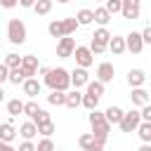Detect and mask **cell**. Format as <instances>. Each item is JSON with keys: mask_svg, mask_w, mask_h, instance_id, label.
I'll use <instances>...</instances> for the list:
<instances>
[{"mask_svg": "<svg viewBox=\"0 0 151 151\" xmlns=\"http://www.w3.org/2000/svg\"><path fill=\"white\" fill-rule=\"evenodd\" d=\"M90 83V73H87V68H83V66H78V68H73L71 71V85L78 90V87H83V85H87Z\"/></svg>", "mask_w": 151, "mask_h": 151, "instance_id": "30bf717a", "label": "cell"}, {"mask_svg": "<svg viewBox=\"0 0 151 151\" xmlns=\"http://www.w3.org/2000/svg\"><path fill=\"white\" fill-rule=\"evenodd\" d=\"M106 9H109L111 14L123 12V0H106Z\"/></svg>", "mask_w": 151, "mask_h": 151, "instance_id": "74e56055", "label": "cell"}, {"mask_svg": "<svg viewBox=\"0 0 151 151\" xmlns=\"http://www.w3.org/2000/svg\"><path fill=\"white\" fill-rule=\"evenodd\" d=\"M17 134H19V130L14 127V123H12V120H7V123H2V125H0V142H12Z\"/></svg>", "mask_w": 151, "mask_h": 151, "instance_id": "9a60e30c", "label": "cell"}, {"mask_svg": "<svg viewBox=\"0 0 151 151\" xmlns=\"http://www.w3.org/2000/svg\"><path fill=\"white\" fill-rule=\"evenodd\" d=\"M130 99H132L134 106H144V104H149V92H146L144 87H132Z\"/></svg>", "mask_w": 151, "mask_h": 151, "instance_id": "e0dca14e", "label": "cell"}, {"mask_svg": "<svg viewBox=\"0 0 151 151\" xmlns=\"http://www.w3.org/2000/svg\"><path fill=\"white\" fill-rule=\"evenodd\" d=\"M35 2H38V0H19V5H21V7H33Z\"/></svg>", "mask_w": 151, "mask_h": 151, "instance_id": "bcb514c9", "label": "cell"}, {"mask_svg": "<svg viewBox=\"0 0 151 151\" xmlns=\"http://www.w3.org/2000/svg\"><path fill=\"white\" fill-rule=\"evenodd\" d=\"M90 127H92V134L99 137V139H106L109 132H111V123H109L106 116H104L101 111H97V109L90 111Z\"/></svg>", "mask_w": 151, "mask_h": 151, "instance_id": "7a4b0ae2", "label": "cell"}, {"mask_svg": "<svg viewBox=\"0 0 151 151\" xmlns=\"http://www.w3.org/2000/svg\"><path fill=\"white\" fill-rule=\"evenodd\" d=\"M142 120H149L151 123V101L142 106Z\"/></svg>", "mask_w": 151, "mask_h": 151, "instance_id": "b9f144b4", "label": "cell"}, {"mask_svg": "<svg viewBox=\"0 0 151 151\" xmlns=\"http://www.w3.org/2000/svg\"><path fill=\"white\" fill-rule=\"evenodd\" d=\"M21 68H24L26 78H33V76L38 73V57H33V54H26V57L21 59Z\"/></svg>", "mask_w": 151, "mask_h": 151, "instance_id": "4fadbf2b", "label": "cell"}, {"mask_svg": "<svg viewBox=\"0 0 151 151\" xmlns=\"http://www.w3.org/2000/svg\"><path fill=\"white\" fill-rule=\"evenodd\" d=\"M0 151H17V149H14L9 142H0Z\"/></svg>", "mask_w": 151, "mask_h": 151, "instance_id": "f6af8a7d", "label": "cell"}, {"mask_svg": "<svg viewBox=\"0 0 151 151\" xmlns=\"http://www.w3.org/2000/svg\"><path fill=\"white\" fill-rule=\"evenodd\" d=\"M97 104H99V97H94V94H90V92H85V94H83V106H85L87 111L97 109Z\"/></svg>", "mask_w": 151, "mask_h": 151, "instance_id": "4dcf8cb0", "label": "cell"}, {"mask_svg": "<svg viewBox=\"0 0 151 151\" xmlns=\"http://www.w3.org/2000/svg\"><path fill=\"white\" fill-rule=\"evenodd\" d=\"M87 92L101 99V94H104V83H101V80H92V83H87Z\"/></svg>", "mask_w": 151, "mask_h": 151, "instance_id": "f1b7e54d", "label": "cell"}, {"mask_svg": "<svg viewBox=\"0 0 151 151\" xmlns=\"http://www.w3.org/2000/svg\"><path fill=\"white\" fill-rule=\"evenodd\" d=\"M0 101H5V90H2V85H0Z\"/></svg>", "mask_w": 151, "mask_h": 151, "instance_id": "c3c4849f", "label": "cell"}, {"mask_svg": "<svg viewBox=\"0 0 151 151\" xmlns=\"http://www.w3.org/2000/svg\"><path fill=\"white\" fill-rule=\"evenodd\" d=\"M47 33H50L52 38H64V24H61V19H57V21H50V26H47Z\"/></svg>", "mask_w": 151, "mask_h": 151, "instance_id": "d4e9b609", "label": "cell"}, {"mask_svg": "<svg viewBox=\"0 0 151 151\" xmlns=\"http://www.w3.org/2000/svg\"><path fill=\"white\" fill-rule=\"evenodd\" d=\"M7 38L12 45H24L26 42V24L21 19H9L7 24Z\"/></svg>", "mask_w": 151, "mask_h": 151, "instance_id": "3957f363", "label": "cell"}, {"mask_svg": "<svg viewBox=\"0 0 151 151\" xmlns=\"http://www.w3.org/2000/svg\"><path fill=\"white\" fill-rule=\"evenodd\" d=\"M139 9H142V5H139V0H123V19H137L139 17Z\"/></svg>", "mask_w": 151, "mask_h": 151, "instance_id": "8fae6325", "label": "cell"}, {"mask_svg": "<svg viewBox=\"0 0 151 151\" xmlns=\"http://www.w3.org/2000/svg\"><path fill=\"white\" fill-rule=\"evenodd\" d=\"M47 120H52V118H50V113H47L45 109H40V111L33 116V123H35V125H40V123H47Z\"/></svg>", "mask_w": 151, "mask_h": 151, "instance_id": "f35d334b", "label": "cell"}, {"mask_svg": "<svg viewBox=\"0 0 151 151\" xmlns=\"http://www.w3.org/2000/svg\"><path fill=\"white\" fill-rule=\"evenodd\" d=\"M45 85L50 90H61V92H68L71 87V73L66 68H50V73L45 76Z\"/></svg>", "mask_w": 151, "mask_h": 151, "instance_id": "6da1fadb", "label": "cell"}, {"mask_svg": "<svg viewBox=\"0 0 151 151\" xmlns=\"http://www.w3.org/2000/svg\"><path fill=\"white\" fill-rule=\"evenodd\" d=\"M7 113H9V116H19V113H24V101H19V99H9V101H7Z\"/></svg>", "mask_w": 151, "mask_h": 151, "instance_id": "83f0119b", "label": "cell"}, {"mask_svg": "<svg viewBox=\"0 0 151 151\" xmlns=\"http://www.w3.org/2000/svg\"><path fill=\"white\" fill-rule=\"evenodd\" d=\"M94 21H97L99 26H106V24L111 21V12H109L106 7H97V9H94Z\"/></svg>", "mask_w": 151, "mask_h": 151, "instance_id": "44dd1931", "label": "cell"}, {"mask_svg": "<svg viewBox=\"0 0 151 151\" xmlns=\"http://www.w3.org/2000/svg\"><path fill=\"white\" fill-rule=\"evenodd\" d=\"M47 101L54 106H66V92L61 90H52V94H47Z\"/></svg>", "mask_w": 151, "mask_h": 151, "instance_id": "7402d4cb", "label": "cell"}, {"mask_svg": "<svg viewBox=\"0 0 151 151\" xmlns=\"http://www.w3.org/2000/svg\"><path fill=\"white\" fill-rule=\"evenodd\" d=\"M38 111H40V106H38L35 101H26V104H24V113H26L31 120H33V116H35Z\"/></svg>", "mask_w": 151, "mask_h": 151, "instance_id": "8d00e7d4", "label": "cell"}, {"mask_svg": "<svg viewBox=\"0 0 151 151\" xmlns=\"http://www.w3.org/2000/svg\"><path fill=\"white\" fill-rule=\"evenodd\" d=\"M137 151H151V142H144V144H142Z\"/></svg>", "mask_w": 151, "mask_h": 151, "instance_id": "7dc6e473", "label": "cell"}, {"mask_svg": "<svg viewBox=\"0 0 151 151\" xmlns=\"http://www.w3.org/2000/svg\"><path fill=\"white\" fill-rule=\"evenodd\" d=\"M149 101H151V97H149Z\"/></svg>", "mask_w": 151, "mask_h": 151, "instance_id": "f5cc1de1", "label": "cell"}, {"mask_svg": "<svg viewBox=\"0 0 151 151\" xmlns=\"http://www.w3.org/2000/svg\"><path fill=\"white\" fill-rule=\"evenodd\" d=\"M61 24H64V35H73V33H76V28L80 26L76 17H66V19H61Z\"/></svg>", "mask_w": 151, "mask_h": 151, "instance_id": "cb8c5ba5", "label": "cell"}, {"mask_svg": "<svg viewBox=\"0 0 151 151\" xmlns=\"http://www.w3.org/2000/svg\"><path fill=\"white\" fill-rule=\"evenodd\" d=\"M94 2H106V0H94Z\"/></svg>", "mask_w": 151, "mask_h": 151, "instance_id": "f907efd6", "label": "cell"}, {"mask_svg": "<svg viewBox=\"0 0 151 151\" xmlns=\"http://www.w3.org/2000/svg\"><path fill=\"white\" fill-rule=\"evenodd\" d=\"M125 45H127V50H130L132 54H139V52L144 50V38H142V33L130 31V33L125 35Z\"/></svg>", "mask_w": 151, "mask_h": 151, "instance_id": "52a82bcc", "label": "cell"}, {"mask_svg": "<svg viewBox=\"0 0 151 151\" xmlns=\"http://www.w3.org/2000/svg\"><path fill=\"white\" fill-rule=\"evenodd\" d=\"M24 80H26V73H24V68H21V66L9 68V83H12V85H21Z\"/></svg>", "mask_w": 151, "mask_h": 151, "instance_id": "484cf974", "label": "cell"}, {"mask_svg": "<svg viewBox=\"0 0 151 151\" xmlns=\"http://www.w3.org/2000/svg\"><path fill=\"white\" fill-rule=\"evenodd\" d=\"M78 144H80L83 151H104L106 139H99V137H94L92 132H83V134L78 137Z\"/></svg>", "mask_w": 151, "mask_h": 151, "instance_id": "277c9868", "label": "cell"}, {"mask_svg": "<svg viewBox=\"0 0 151 151\" xmlns=\"http://www.w3.org/2000/svg\"><path fill=\"white\" fill-rule=\"evenodd\" d=\"M5 80H9V66H7V64H0V85H2Z\"/></svg>", "mask_w": 151, "mask_h": 151, "instance_id": "60d3db41", "label": "cell"}, {"mask_svg": "<svg viewBox=\"0 0 151 151\" xmlns=\"http://www.w3.org/2000/svg\"><path fill=\"white\" fill-rule=\"evenodd\" d=\"M137 134H139L142 142H151V123L149 120H142L139 127H137Z\"/></svg>", "mask_w": 151, "mask_h": 151, "instance_id": "4316f807", "label": "cell"}, {"mask_svg": "<svg viewBox=\"0 0 151 151\" xmlns=\"http://www.w3.org/2000/svg\"><path fill=\"white\" fill-rule=\"evenodd\" d=\"M66 106L68 109H78V106H83V94L73 87L71 92H66Z\"/></svg>", "mask_w": 151, "mask_h": 151, "instance_id": "ffe728a7", "label": "cell"}, {"mask_svg": "<svg viewBox=\"0 0 151 151\" xmlns=\"http://www.w3.org/2000/svg\"><path fill=\"white\" fill-rule=\"evenodd\" d=\"M113 76H116V68H113V64H109V61H101V64L97 66V80H101L104 85H106V83H111V80H113Z\"/></svg>", "mask_w": 151, "mask_h": 151, "instance_id": "9c48e42d", "label": "cell"}, {"mask_svg": "<svg viewBox=\"0 0 151 151\" xmlns=\"http://www.w3.org/2000/svg\"><path fill=\"white\" fill-rule=\"evenodd\" d=\"M57 151H64V149H57Z\"/></svg>", "mask_w": 151, "mask_h": 151, "instance_id": "816d5d0a", "label": "cell"}, {"mask_svg": "<svg viewBox=\"0 0 151 151\" xmlns=\"http://www.w3.org/2000/svg\"><path fill=\"white\" fill-rule=\"evenodd\" d=\"M127 83H130V87H142L146 83V73L142 68H130L127 71Z\"/></svg>", "mask_w": 151, "mask_h": 151, "instance_id": "5bb4252c", "label": "cell"}, {"mask_svg": "<svg viewBox=\"0 0 151 151\" xmlns=\"http://www.w3.org/2000/svg\"><path fill=\"white\" fill-rule=\"evenodd\" d=\"M35 151H57V149H54V144H52V139H50V137H42V139L38 142Z\"/></svg>", "mask_w": 151, "mask_h": 151, "instance_id": "e575fe53", "label": "cell"}, {"mask_svg": "<svg viewBox=\"0 0 151 151\" xmlns=\"http://www.w3.org/2000/svg\"><path fill=\"white\" fill-rule=\"evenodd\" d=\"M76 40L71 38V35H64V38H59V42H57V57H61V59H66V57H73V52H76Z\"/></svg>", "mask_w": 151, "mask_h": 151, "instance_id": "8992f818", "label": "cell"}, {"mask_svg": "<svg viewBox=\"0 0 151 151\" xmlns=\"http://www.w3.org/2000/svg\"><path fill=\"white\" fill-rule=\"evenodd\" d=\"M142 38H144V45H146V42L151 45V26H146V28L142 31Z\"/></svg>", "mask_w": 151, "mask_h": 151, "instance_id": "ee69618b", "label": "cell"}, {"mask_svg": "<svg viewBox=\"0 0 151 151\" xmlns=\"http://www.w3.org/2000/svg\"><path fill=\"white\" fill-rule=\"evenodd\" d=\"M57 2H61V5H66V2H71V0H57Z\"/></svg>", "mask_w": 151, "mask_h": 151, "instance_id": "681fc988", "label": "cell"}, {"mask_svg": "<svg viewBox=\"0 0 151 151\" xmlns=\"http://www.w3.org/2000/svg\"><path fill=\"white\" fill-rule=\"evenodd\" d=\"M94 40H99V42H106L109 45V40H111V33L106 31V26H101V28H97L94 31V35H92Z\"/></svg>", "mask_w": 151, "mask_h": 151, "instance_id": "1f68e13d", "label": "cell"}, {"mask_svg": "<svg viewBox=\"0 0 151 151\" xmlns=\"http://www.w3.org/2000/svg\"><path fill=\"white\" fill-rule=\"evenodd\" d=\"M21 59H24V57H19V54H14V52H9V54L5 57V64H7L9 68H17V66H21Z\"/></svg>", "mask_w": 151, "mask_h": 151, "instance_id": "836d02e7", "label": "cell"}, {"mask_svg": "<svg viewBox=\"0 0 151 151\" xmlns=\"http://www.w3.org/2000/svg\"><path fill=\"white\" fill-rule=\"evenodd\" d=\"M21 90H24V94L26 97H35V94H40V90H42V83L40 80H35V78H26L24 83H21Z\"/></svg>", "mask_w": 151, "mask_h": 151, "instance_id": "7c38bea8", "label": "cell"}, {"mask_svg": "<svg viewBox=\"0 0 151 151\" xmlns=\"http://www.w3.org/2000/svg\"><path fill=\"white\" fill-rule=\"evenodd\" d=\"M17 151H35V144L31 142V139H24L21 144H19V149Z\"/></svg>", "mask_w": 151, "mask_h": 151, "instance_id": "ab89813d", "label": "cell"}, {"mask_svg": "<svg viewBox=\"0 0 151 151\" xmlns=\"http://www.w3.org/2000/svg\"><path fill=\"white\" fill-rule=\"evenodd\" d=\"M109 50H111L113 54H123V52L127 50L125 38H120V35H111V40H109Z\"/></svg>", "mask_w": 151, "mask_h": 151, "instance_id": "ac0fdd59", "label": "cell"}, {"mask_svg": "<svg viewBox=\"0 0 151 151\" xmlns=\"http://www.w3.org/2000/svg\"><path fill=\"white\" fill-rule=\"evenodd\" d=\"M19 134H21L24 139H33V137L38 134V125H35L33 120H26V123H21V127H19Z\"/></svg>", "mask_w": 151, "mask_h": 151, "instance_id": "d6986e66", "label": "cell"}, {"mask_svg": "<svg viewBox=\"0 0 151 151\" xmlns=\"http://www.w3.org/2000/svg\"><path fill=\"white\" fill-rule=\"evenodd\" d=\"M52 132H54V123H52V120L38 125V134H42V137H52Z\"/></svg>", "mask_w": 151, "mask_h": 151, "instance_id": "d6a6232c", "label": "cell"}, {"mask_svg": "<svg viewBox=\"0 0 151 151\" xmlns=\"http://www.w3.org/2000/svg\"><path fill=\"white\" fill-rule=\"evenodd\" d=\"M139 123H142V111H127L125 116H123V120H120V130L123 132H137V127H139Z\"/></svg>", "mask_w": 151, "mask_h": 151, "instance_id": "5b68a950", "label": "cell"}, {"mask_svg": "<svg viewBox=\"0 0 151 151\" xmlns=\"http://www.w3.org/2000/svg\"><path fill=\"white\" fill-rule=\"evenodd\" d=\"M104 116H106V120H109L111 125H120V120H123L125 111H123L120 106H109V109L104 111Z\"/></svg>", "mask_w": 151, "mask_h": 151, "instance_id": "2e32d148", "label": "cell"}, {"mask_svg": "<svg viewBox=\"0 0 151 151\" xmlns=\"http://www.w3.org/2000/svg\"><path fill=\"white\" fill-rule=\"evenodd\" d=\"M17 5H19V0H0V7H5V9H12Z\"/></svg>", "mask_w": 151, "mask_h": 151, "instance_id": "7bdbcfd3", "label": "cell"}, {"mask_svg": "<svg viewBox=\"0 0 151 151\" xmlns=\"http://www.w3.org/2000/svg\"><path fill=\"white\" fill-rule=\"evenodd\" d=\"M76 19H78L80 26H87V24L94 21V9H80V12L76 14Z\"/></svg>", "mask_w": 151, "mask_h": 151, "instance_id": "603a6c76", "label": "cell"}, {"mask_svg": "<svg viewBox=\"0 0 151 151\" xmlns=\"http://www.w3.org/2000/svg\"><path fill=\"white\" fill-rule=\"evenodd\" d=\"M90 50H92V54H101V52H106V50H109V45H106V42H99V40H94V38H92Z\"/></svg>", "mask_w": 151, "mask_h": 151, "instance_id": "d590c367", "label": "cell"}, {"mask_svg": "<svg viewBox=\"0 0 151 151\" xmlns=\"http://www.w3.org/2000/svg\"><path fill=\"white\" fill-rule=\"evenodd\" d=\"M33 9H35V14H50V9H52V0H38L35 5H33Z\"/></svg>", "mask_w": 151, "mask_h": 151, "instance_id": "f546056e", "label": "cell"}, {"mask_svg": "<svg viewBox=\"0 0 151 151\" xmlns=\"http://www.w3.org/2000/svg\"><path fill=\"white\" fill-rule=\"evenodd\" d=\"M73 57H76V64H78V66H83V68L92 66V50H90V47L78 45V47H76V52H73Z\"/></svg>", "mask_w": 151, "mask_h": 151, "instance_id": "ba28073f", "label": "cell"}]
</instances>
